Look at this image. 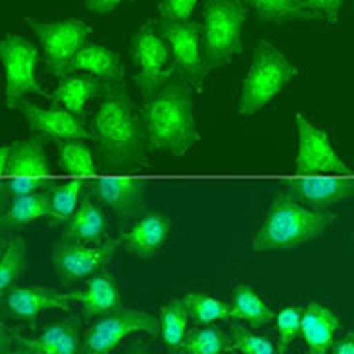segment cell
<instances>
[{"instance_id":"obj_25","label":"cell","mask_w":354,"mask_h":354,"mask_svg":"<svg viewBox=\"0 0 354 354\" xmlns=\"http://www.w3.org/2000/svg\"><path fill=\"white\" fill-rule=\"evenodd\" d=\"M108 87H110V83L98 80V77L71 75V77H64L58 83V87L50 95V98L54 104H62L71 114L81 115L88 100L98 95H104Z\"/></svg>"},{"instance_id":"obj_41","label":"cell","mask_w":354,"mask_h":354,"mask_svg":"<svg viewBox=\"0 0 354 354\" xmlns=\"http://www.w3.org/2000/svg\"><path fill=\"white\" fill-rule=\"evenodd\" d=\"M122 354H160V353L151 351V348H147V346H142V345H133L131 348H127V351Z\"/></svg>"},{"instance_id":"obj_29","label":"cell","mask_w":354,"mask_h":354,"mask_svg":"<svg viewBox=\"0 0 354 354\" xmlns=\"http://www.w3.org/2000/svg\"><path fill=\"white\" fill-rule=\"evenodd\" d=\"M264 21H319L308 0H247Z\"/></svg>"},{"instance_id":"obj_28","label":"cell","mask_w":354,"mask_h":354,"mask_svg":"<svg viewBox=\"0 0 354 354\" xmlns=\"http://www.w3.org/2000/svg\"><path fill=\"white\" fill-rule=\"evenodd\" d=\"M231 304L237 312L239 322H247L248 326L254 329L272 324L277 316L274 310L262 301V297L247 283H239L233 289Z\"/></svg>"},{"instance_id":"obj_35","label":"cell","mask_w":354,"mask_h":354,"mask_svg":"<svg viewBox=\"0 0 354 354\" xmlns=\"http://www.w3.org/2000/svg\"><path fill=\"white\" fill-rule=\"evenodd\" d=\"M230 337L233 348L239 351L241 354H275V345L270 339L250 333L245 326H241L239 322L230 324Z\"/></svg>"},{"instance_id":"obj_18","label":"cell","mask_w":354,"mask_h":354,"mask_svg":"<svg viewBox=\"0 0 354 354\" xmlns=\"http://www.w3.org/2000/svg\"><path fill=\"white\" fill-rule=\"evenodd\" d=\"M12 335L31 354H83V331L75 316L54 322L41 329L37 337H24L16 331Z\"/></svg>"},{"instance_id":"obj_21","label":"cell","mask_w":354,"mask_h":354,"mask_svg":"<svg viewBox=\"0 0 354 354\" xmlns=\"http://www.w3.org/2000/svg\"><path fill=\"white\" fill-rule=\"evenodd\" d=\"M169 231H171L169 218L158 212L147 214L125 233L122 241L131 254L141 260H152L158 254L160 248L166 245Z\"/></svg>"},{"instance_id":"obj_1","label":"cell","mask_w":354,"mask_h":354,"mask_svg":"<svg viewBox=\"0 0 354 354\" xmlns=\"http://www.w3.org/2000/svg\"><path fill=\"white\" fill-rule=\"evenodd\" d=\"M93 137L102 160L114 168H137L147 162V131L122 83H110L93 118Z\"/></svg>"},{"instance_id":"obj_24","label":"cell","mask_w":354,"mask_h":354,"mask_svg":"<svg viewBox=\"0 0 354 354\" xmlns=\"http://www.w3.org/2000/svg\"><path fill=\"white\" fill-rule=\"evenodd\" d=\"M77 70L88 71L93 77L108 83H122L124 80V68L120 62V56L102 44H85L68 66L66 75Z\"/></svg>"},{"instance_id":"obj_27","label":"cell","mask_w":354,"mask_h":354,"mask_svg":"<svg viewBox=\"0 0 354 354\" xmlns=\"http://www.w3.org/2000/svg\"><path fill=\"white\" fill-rule=\"evenodd\" d=\"M189 312L181 299L168 301L158 314L160 324V339L166 345L169 354H177L187 337V326H189Z\"/></svg>"},{"instance_id":"obj_6","label":"cell","mask_w":354,"mask_h":354,"mask_svg":"<svg viewBox=\"0 0 354 354\" xmlns=\"http://www.w3.org/2000/svg\"><path fill=\"white\" fill-rule=\"evenodd\" d=\"M131 333L160 335L158 316L122 306L110 314L95 318L83 331V354H112L120 341Z\"/></svg>"},{"instance_id":"obj_32","label":"cell","mask_w":354,"mask_h":354,"mask_svg":"<svg viewBox=\"0 0 354 354\" xmlns=\"http://www.w3.org/2000/svg\"><path fill=\"white\" fill-rule=\"evenodd\" d=\"M26 270V243L18 235H4L0 258V295L8 291Z\"/></svg>"},{"instance_id":"obj_4","label":"cell","mask_w":354,"mask_h":354,"mask_svg":"<svg viewBox=\"0 0 354 354\" xmlns=\"http://www.w3.org/2000/svg\"><path fill=\"white\" fill-rule=\"evenodd\" d=\"M299 73V68L279 48L258 43L239 91V114L252 115L266 108Z\"/></svg>"},{"instance_id":"obj_17","label":"cell","mask_w":354,"mask_h":354,"mask_svg":"<svg viewBox=\"0 0 354 354\" xmlns=\"http://www.w3.org/2000/svg\"><path fill=\"white\" fill-rule=\"evenodd\" d=\"M147 183L129 177H108L91 183V196L110 208L118 218H131L145 210Z\"/></svg>"},{"instance_id":"obj_16","label":"cell","mask_w":354,"mask_h":354,"mask_svg":"<svg viewBox=\"0 0 354 354\" xmlns=\"http://www.w3.org/2000/svg\"><path fill=\"white\" fill-rule=\"evenodd\" d=\"M287 195L310 208L324 210L328 206L354 198V179L345 177H308L285 181Z\"/></svg>"},{"instance_id":"obj_34","label":"cell","mask_w":354,"mask_h":354,"mask_svg":"<svg viewBox=\"0 0 354 354\" xmlns=\"http://www.w3.org/2000/svg\"><path fill=\"white\" fill-rule=\"evenodd\" d=\"M277 345L275 354H285L291 345L301 335L302 308L299 306H287L277 316Z\"/></svg>"},{"instance_id":"obj_5","label":"cell","mask_w":354,"mask_h":354,"mask_svg":"<svg viewBox=\"0 0 354 354\" xmlns=\"http://www.w3.org/2000/svg\"><path fill=\"white\" fill-rule=\"evenodd\" d=\"M247 8L241 0H208L203 10V46L208 71L231 62L241 53Z\"/></svg>"},{"instance_id":"obj_22","label":"cell","mask_w":354,"mask_h":354,"mask_svg":"<svg viewBox=\"0 0 354 354\" xmlns=\"http://www.w3.org/2000/svg\"><path fill=\"white\" fill-rule=\"evenodd\" d=\"M106 231L108 223L102 208L87 193H83L77 210L66 225L64 239L83 245H102V241L106 239Z\"/></svg>"},{"instance_id":"obj_14","label":"cell","mask_w":354,"mask_h":354,"mask_svg":"<svg viewBox=\"0 0 354 354\" xmlns=\"http://www.w3.org/2000/svg\"><path fill=\"white\" fill-rule=\"evenodd\" d=\"M10 108H16L26 118V122L33 131L39 133V137L48 139V141L64 142V141H87L95 139L93 131H88L83 125L81 118L71 114L68 110L60 108H41L27 102L18 100Z\"/></svg>"},{"instance_id":"obj_11","label":"cell","mask_w":354,"mask_h":354,"mask_svg":"<svg viewBox=\"0 0 354 354\" xmlns=\"http://www.w3.org/2000/svg\"><path fill=\"white\" fill-rule=\"evenodd\" d=\"M160 33L171 48V71L185 83H201L208 73L201 26L196 21H160Z\"/></svg>"},{"instance_id":"obj_37","label":"cell","mask_w":354,"mask_h":354,"mask_svg":"<svg viewBox=\"0 0 354 354\" xmlns=\"http://www.w3.org/2000/svg\"><path fill=\"white\" fill-rule=\"evenodd\" d=\"M343 2L345 0H308L310 8L318 16L319 21L324 19V21H329V24L337 21L339 12L343 8Z\"/></svg>"},{"instance_id":"obj_3","label":"cell","mask_w":354,"mask_h":354,"mask_svg":"<svg viewBox=\"0 0 354 354\" xmlns=\"http://www.w3.org/2000/svg\"><path fill=\"white\" fill-rule=\"evenodd\" d=\"M335 220V214L316 210L279 193L268 208L262 227L252 237L254 252H285L318 239Z\"/></svg>"},{"instance_id":"obj_33","label":"cell","mask_w":354,"mask_h":354,"mask_svg":"<svg viewBox=\"0 0 354 354\" xmlns=\"http://www.w3.org/2000/svg\"><path fill=\"white\" fill-rule=\"evenodd\" d=\"M60 168L70 176H93L97 171L93 152L81 141L58 142Z\"/></svg>"},{"instance_id":"obj_31","label":"cell","mask_w":354,"mask_h":354,"mask_svg":"<svg viewBox=\"0 0 354 354\" xmlns=\"http://www.w3.org/2000/svg\"><path fill=\"white\" fill-rule=\"evenodd\" d=\"M83 187H85L83 179H71L68 183H53L48 189H44L43 193L50 204L56 223L70 221L73 218V214L80 206L77 203L83 196Z\"/></svg>"},{"instance_id":"obj_39","label":"cell","mask_w":354,"mask_h":354,"mask_svg":"<svg viewBox=\"0 0 354 354\" xmlns=\"http://www.w3.org/2000/svg\"><path fill=\"white\" fill-rule=\"evenodd\" d=\"M122 2H125V0H83L85 8L95 12V14H108V12L118 8Z\"/></svg>"},{"instance_id":"obj_30","label":"cell","mask_w":354,"mask_h":354,"mask_svg":"<svg viewBox=\"0 0 354 354\" xmlns=\"http://www.w3.org/2000/svg\"><path fill=\"white\" fill-rule=\"evenodd\" d=\"M233 348L231 337L218 326L208 324L189 331L177 354H227Z\"/></svg>"},{"instance_id":"obj_13","label":"cell","mask_w":354,"mask_h":354,"mask_svg":"<svg viewBox=\"0 0 354 354\" xmlns=\"http://www.w3.org/2000/svg\"><path fill=\"white\" fill-rule=\"evenodd\" d=\"M46 310H64L70 312V301L66 295L53 287L41 285H12L8 291L2 292V312L4 316L26 322L35 328L39 316Z\"/></svg>"},{"instance_id":"obj_7","label":"cell","mask_w":354,"mask_h":354,"mask_svg":"<svg viewBox=\"0 0 354 354\" xmlns=\"http://www.w3.org/2000/svg\"><path fill=\"white\" fill-rule=\"evenodd\" d=\"M131 54L135 68H137V87L141 88L142 97L151 98L160 88L168 85L174 71H171V48L169 43L160 33V29L147 24L133 37Z\"/></svg>"},{"instance_id":"obj_26","label":"cell","mask_w":354,"mask_h":354,"mask_svg":"<svg viewBox=\"0 0 354 354\" xmlns=\"http://www.w3.org/2000/svg\"><path fill=\"white\" fill-rule=\"evenodd\" d=\"M181 301H183L187 312H189V318L193 319L195 324H201V326H208V324H214V322H227V324L239 322L233 304L221 301L218 297H212V295L187 292Z\"/></svg>"},{"instance_id":"obj_40","label":"cell","mask_w":354,"mask_h":354,"mask_svg":"<svg viewBox=\"0 0 354 354\" xmlns=\"http://www.w3.org/2000/svg\"><path fill=\"white\" fill-rule=\"evenodd\" d=\"M331 354H354L353 337L346 335L345 339H341L339 343H333V346H331Z\"/></svg>"},{"instance_id":"obj_2","label":"cell","mask_w":354,"mask_h":354,"mask_svg":"<svg viewBox=\"0 0 354 354\" xmlns=\"http://www.w3.org/2000/svg\"><path fill=\"white\" fill-rule=\"evenodd\" d=\"M141 115L151 151L181 156L198 141L193 95L185 81H169L156 95L145 98Z\"/></svg>"},{"instance_id":"obj_10","label":"cell","mask_w":354,"mask_h":354,"mask_svg":"<svg viewBox=\"0 0 354 354\" xmlns=\"http://www.w3.org/2000/svg\"><path fill=\"white\" fill-rule=\"evenodd\" d=\"M118 250V241L102 245H83L60 239L53 248V266L62 283H77L104 272Z\"/></svg>"},{"instance_id":"obj_43","label":"cell","mask_w":354,"mask_h":354,"mask_svg":"<svg viewBox=\"0 0 354 354\" xmlns=\"http://www.w3.org/2000/svg\"><path fill=\"white\" fill-rule=\"evenodd\" d=\"M353 237H354V233H353Z\"/></svg>"},{"instance_id":"obj_9","label":"cell","mask_w":354,"mask_h":354,"mask_svg":"<svg viewBox=\"0 0 354 354\" xmlns=\"http://www.w3.org/2000/svg\"><path fill=\"white\" fill-rule=\"evenodd\" d=\"M0 56L6 71V106L21 100L29 93L44 95L41 83L37 80L39 50L31 41L21 35H8L2 39Z\"/></svg>"},{"instance_id":"obj_38","label":"cell","mask_w":354,"mask_h":354,"mask_svg":"<svg viewBox=\"0 0 354 354\" xmlns=\"http://www.w3.org/2000/svg\"><path fill=\"white\" fill-rule=\"evenodd\" d=\"M0 354H31L26 346H21L12 335V329H2L0 337Z\"/></svg>"},{"instance_id":"obj_12","label":"cell","mask_w":354,"mask_h":354,"mask_svg":"<svg viewBox=\"0 0 354 354\" xmlns=\"http://www.w3.org/2000/svg\"><path fill=\"white\" fill-rule=\"evenodd\" d=\"M295 124L299 131V154L295 160L297 174L301 176H314V174L351 176L353 174V169L333 151L328 133L310 124L301 114H297Z\"/></svg>"},{"instance_id":"obj_42","label":"cell","mask_w":354,"mask_h":354,"mask_svg":"<svg viewBox=\"0 0 354 354\" xmlns=\"http://www.w3.org/2000/svg\"><path fill=\"white\" fill-rule=\"evenodd\" d=\"M348 335H351V337H353V339H354V333H348Z\"/></svg>"},{"instance_id":"obj_15","label":"cell","mask_w":354,"mask_h":354,"mask_svg":"<svg viewBox=\"0 0 354 354\" xmlns=\"http://www.w3.org/2000/svg\"><path fill=\"white\" fill-rule=\"evenodd\" d=\"M0 174L8 179H46L50 164L44 152L43 137L4 145L0 149Z\"/></svg>"},{"instance_id":"obj_23","label":"cell","mask_w":354,"mask_h":354,"mask_svg":"<svg viewBox=\"0 0 354 354\" xmlns=\"http://www.w3.org/2000/svg\"><path fill=\"white\" fill-rule=\"evenodd\" d=\"M37 220H50L53 223H56L50 204L46 201L43 191L10 198V203L2 208L0 231H2V235H8L12 231L19 230V227Z\"/></svg>"},{"instance_id":"obj_20","label":"cell","mask_w":354,"mask_h":354,"mask_svg":"<svg viewBox=\"0 0 354 354\" xmlns=\"http://www.w3.org/2000/svg\"><path fill=\"white\" fill-rule=\"evenodd\" d=\"M341 319L335 312L316 301H310L302 308L301 335L306 343L308 354H329L335 341Z\"/></svg>"},{"instance_id":"obj_8","label":"cell","mask_w":354,"mask_h":354,"mask_svg":"<svg viewBox=\"0 0 354 354\" xmlns=\"http://www.w3.org/2000/svg\"><path fill=\"white\" fill-rule=\"evenodd\" d=\"M26 24L31 27L46 56V66L54 75H66L68 66L75 54L87 44L88 27L81 19H31Z\"/></svg>"},{"instance_id":"obj_19","label":"cell","mask_w":354,"mask_h":354,"mask_svg":"<svg viewBox=\"0 0 354 354\" xmlns=\"http://www.w3.org/2000/svg\"><path fill=\"white\" fill-rule=\"evenodd\" d=\"M64 295L70 302L80 304L83 318L88 319L100 318V316L110 314V312L124 306L120 287L115 283L114 275L108 274V272H100V274L87 279L85 289L64 292Z\"/></svg>"},{"instance_id":"obj_36","label":"cell","mask_w":354,"mask_h":354,"mask_svg":"<svg viewBox=\"0 0 354 354\" xmlns=\"http://www.w3.org/2000/svg\"><path fill=\"white\" fill-rule=\"evenodd\" d=\"M198 0H162L160 16L166 21H189Z\"/></svg>"}]
</instances>
